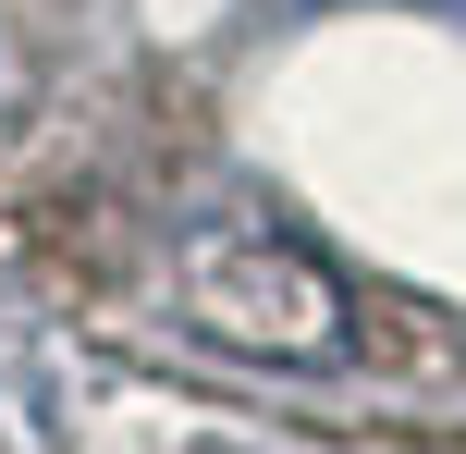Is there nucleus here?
Segmentation results:
<instances>
[{
  "instance_id": "1",
  "label": "nucleus",
  "mask_w": 466,
  "mask_h": 454,
  "mask_svg": "<svg viewBox=\"0 0 466 454\" xmlns=\"http://www.w3.org/2000/svg\"><path fill=\"white\" fill-rule=\"evenodd\" d=\"M172 295H185V319L233 357H270V368H331L344 357V283H331L319 258H307L282 221H197L185 246H172Z\"/></svg>"
}]
</instances>
